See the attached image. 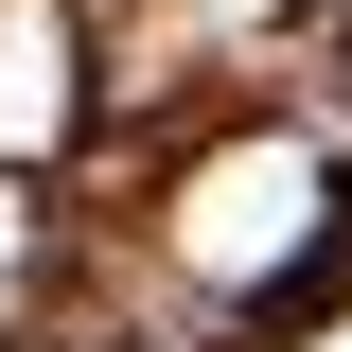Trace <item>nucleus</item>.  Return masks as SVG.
Returning <instances> with one entry per match:
<instances>
[{
	"mask_svg": "<svg viewBox=\"0 0 352 352\" xmlns=\"http://www.w3.org/2000/svg\"><path fill=\"white\" fill-rule=\"evenodd\" d=\"M71 141V0H0V159Z\"/></svg>",
	"mask_w": 352,
	"mask_h": 352,
	"instance_id": "f257e3e1",
	"label": "nucleus"
},
{
	"mask_svg": "<svg viewBox=\"0 0 352 352\" xmlns=\"http://www.w3.org/2000/svg\"><path fill=\"white\" fill-rule=\"evenodd\" d=\"M18 247H36V212H18V176H0V264H18Z\"/></svg>",
	"mask_w": 352,
	"mask_h": 352,
	"instance_id": "f03ea898",
	"label": "nucleus"
}]
</instances>
